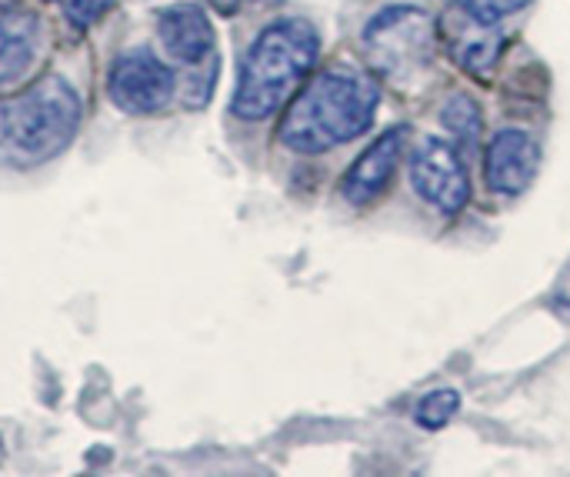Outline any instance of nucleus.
<instances>
[{
    "label": "nucleus",
    "mask_w": 570,
    "mask_h": 477,
    "mask_svg": "<svg viewBox=\"0 0 570 477\" xmlns=\"http://www.w3.org/2000/svg\"><path fill=\"white\" fill-rule=\"evenodd\" d=\"M381 87L371 74L351 64H334L294 97L281 120V144L294 154H324L361 137L377 114Z\"/></svg>",
    "instance_id": "f257e3e1"
},
{
    "label": "nucleus",
    "mask_w": 570,
    "mask_h": 477,
    "mask_svg": "<svg viewBox=\"0 0 570 477\" xmlns=\"http://www.w3.org/2000/svg\"><path fill=\"white\" fill-rule=\"evenodd\" d=\"M107 97L114 100L117 110H124L130 117L157 114L174 97V70L147 47L127 50L110 64Z\"/></svg>",
    "instance_id": "39448f33"
},
{
    "label": "nucleus",
    "mask_w": 570,
    "mask_h": 477,
    "mask_svg": "<svg viewBox=\"0 0 570 477\" xmlns=\"http://www.w3.org/2000/svg\"><path fill=\"white\" fill-rule=\"evenodd\" d=\"M481 107L468 97V94H454L448 104H444V127L464 144V147H474L481 140Z\"/></svg>",
    "instance_id": "f8f14e48"
},
{
    "label": "nucleus",
    "mask_w": 570,
    "mask_h": 477,
    "mask_svg": "<svg viewBox=\"0 0 570 477\" xmlns=\"http://www.w3.org/2000/svg\"><path fill=\"white\" fill-rule=\"evenodd\" d=\"M157 37L164 50L187 67H200L214 53V23L197 3H174L160 10Z\"/></svg>",
    "instance_id": "9d476101"
},
{
    "label": "nucleus",
    "mask_w": 570,
    "mask_h": 477,
    "mask_svg": "<svg viewBox=\"0 0 570 477\" xmlns=\"http://www.w3.org/2000/svg\"><path fill=\"white\" fill-rule=\"evenodd\" d=\"M438 50V20L421 7H387L364 27V60L387 84L424 77Z\"/></svg>",
    "instance_id": "20e7f679"
},
{
    "label": "nucleus",
    "mask_w": 570,
    "mask_h": 477,
    "mask_svg": "<svg viewBox=\"0 0 570 477\" xmlns=\"http://www.w3.org/2000/svg\"><path fill=\"white\" fill-rule=\"evenodd\" d=\"M40 43V23L30 10H20L13 3L0 7V84L20 80Z\"/></svg>",
    "instance_id": "9b49d317"
},
{
    "label": "nucleus",
    "mask_w": 570,
    "mask_h": 477,
    "mask_svg": "<svg viewBox=\"0 0 570 477\" xmlns=\"http://www.w3.org/2000/svg\"><path fill=\"white\" fill-rule=\"evenodd\" d=\"M538 164H541V147L528 130H518V127L498 130L484 157L488 187L494 194L514 197L531 187V181L538 177Z\"/></svg>",
    "instance_id": "1a4fd4ad"
},
{
    "label": "nucleus",
    "mask_w": 570,
    "mask_h": 477,
    "mask_svg": "<svg viewBox=\"0 0 570 477\" xmlns=\"http://www.w3.org/2000/svg\"><path fill=\"white\" fill-rule=\"evenodd\" d=\"M407 137H411V130H407L404 124H397V127L384 130V134H381L354 164H351V171H347L344 181H341V194H344L347 204L364 207V204H371V201L381 197V191L391 184V177H394V171H397V164H401V157H404Z\"/></svg>",
    "instance_id": "6e6552de"
},
{
    "label": "nucleus",
    "mask_w": 570,
    "mask_h": 477,
    "mask_svg": "<svg viewBox=\"0 0 570 477\" xmlns=\"http://www.w3.org/2000/svg\"><path fill=\"white\" fill-rule=\"evenodd\" d=\"M317 50L321 37L301 17L264 27L240 64L230 114L240 120H264L277 114L317 64Z\"/></svg>",
    "instance_id": "f03ea898"
},
{
    "label": "nucleus",
    "mask_w": 570,
    "mask_h": 477,
    "mask_svg": "<svg viewBox=\"0 0 570 477\" xmlns=\"http://www.w3.org/2000/svg\"><path fill=\"white\" fill-rule=\"evenodd\" d=\"M438 40L444 43L448 57L474 77H488L504 50L501 20H488L468 0H451L444 7L438 17Z\"/></svg>",
    "instance_id": "423d86ee"
},
{
    "label": "nucleus",
    "mask_w": 570,
    "mask_h": 477,
    "mask_svg": "<svg viewBox=\"0 0 570 477\" xmlns=\"http://www.w3.org/2000/svg\"><path fill=\"white\" fill-rule=\"evenodd\" d=\"M214 10H220V13H237L240 7H247V3H254V0H207Z\"/></svg>",
    "instance_id": "dca6fc26"
},
{
    "label": "nucleus",
    "mask_w": 570,
    "mask_h": 477,
    "mask_svg": "<svg viewBox=\"0 0 570 477\" xmlns=\"http://www.w3.org/2000/svg\"><path fill=\"white\" fill-rule=\"evenodd\" d=\"M80 97L63 77H43L30 90L0 100V167L30 171L57 157L80 130Z\"/></svg>",
    "instance_id": "7ed1b4c3"
},
{
    "label": "nucleus",
    "mask_w": 570,
    "mask_h": 477,
    "mask_svg": "<svg viewBox=\"0 0 570 477\" xmlns=\"http://www.w3.org/2000/svg\"><path fill=\"white\" fill-rule=\"evenodd\" d=\"M458 408H461L458 391H451V388L434 391V395H428V398L417 405V425L428 428V431H438V428H444V425L458 415Z\"/></svg>",
    "instance_id": "ddd939ff"
},
{
    "label": "nucleus",
    "mask_w": 570,
    "mask_h": 477,
    "mask_svg": "<svg viewBox=\"0 0 570 477\" xmlns=\"http://www.w3.org/2000/svg\"><path fill=\"white\" fill-rule=\"evenodd\" d=\"M60 7H63L67 20H70L77 30H83V27L97 23V20L114 7V0H60Z\"/></svg>",
    "instance_id": "4468645a"
},
{
    "label": "nucleus",
    "mask_w": 570,
    "mask_h": 477,
    "mask_svg": "<svg viewBox=\"0 0 570 477\" xmlns=\"http://www.w3.org/2000/svg\"><path fill=\"white\" fill-rule=\"evenodd\" d=\"M411 184L441 214H458L471 201V181L461 154L438 137L417 144L411 157Z\"/></svg>",
    "instance_id": "0eeeda50"
},
{
    "label": "nucleus",
    "mask_w": 570,
    "mask_h": 477,
    "mask_svg": "<svg viewBox=\"0 0 570 477\" xmlns=\"http://www.w3.org/2000/svg\"><path fill=\"white\" fill-rule=\"evenodd\" d=\"M478 13H484L488 20H504L518 10H524L531 0H468Z\"/></svg>",
    "instance_id": "2eb2a0df"
}]
</instances>
